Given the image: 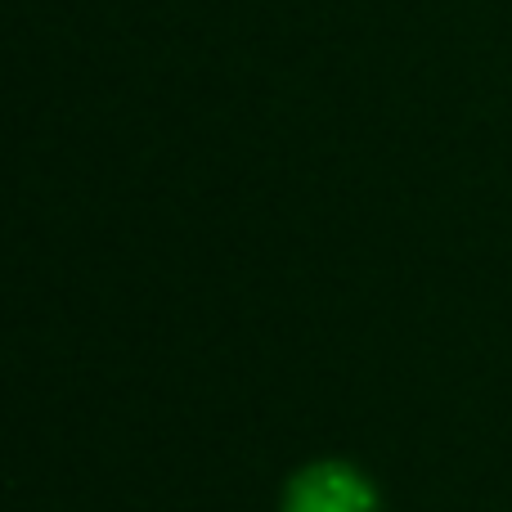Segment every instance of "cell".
Masks as SVG:
<instances>
[{
  "mask_svg": "<svg viewBox=\"0 0 512 512\" xmlns=\"http://www.w3.org/2000/svg\"><path fill=\"white\" fill-rule=\"evenodd\" d=\"M288 512H373V490L342 463H319L292 481Z\"/></svg>",
  "mask_w": 512,
  "mask_h": 512,
  "instance_id": "obj_1",
  "label": "cell"
}]
</instances>
